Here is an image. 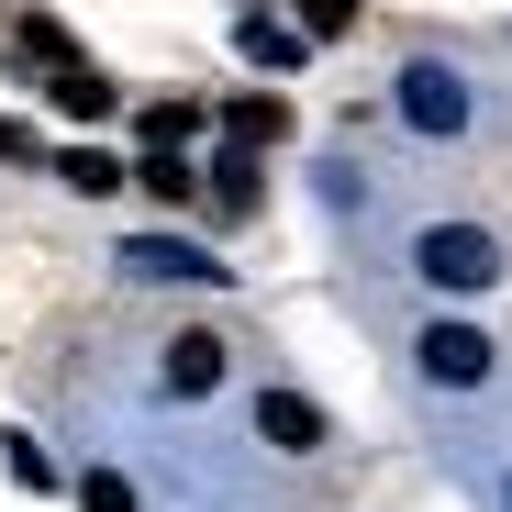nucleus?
I'll return each instance as SVG.
<instances>
[{
    "mask_svg": "<svg viewBox=\"0 0 512 512\" xmlns=\"http://www.w3.org/2000/svg\"><path fill=\"white\" fill-rule=\"evenodd\" d=\"M234 45H245L256 67H301V56H312V34H301V23H268V12H245V23H234Z\"/></svg>",
    "mask_w": 512,
    "mask_h": 512,
    "instance_id": "6e6552de",
    "label": "nucleus"
},
{
    "mask_svg": "<svg viewBox=\"0 0 512 512\" xmlns=\"http://www.w3.org/2000/svg\"><path fill=\"white\" fill-rule=\"evenodd\" d=\"M134 190H156V201H190V156H179V145H145Z\"/></svg>",
    "mask_w": 512,
    "mask_h": 512,
    "instance_id": "9b49d317",
    "label": "nucleus"
},
{
    "mask_svg": "<svg viewBox=\"0 0 512 512\" xmlns=\"http://www.w3.org/2000/svg\"><path fill=\"white\" fill-rule=\"evenodd\" d=\"M112 268H134V279H234L223 256H212V245H190V234H134Z\"/></svg>",
    "mask_w": 512,
    "mask_h": 512,
    "instance_id": "7ed1b4c3",
    "label": "nucleus"
},
{
    "mask_svg": "<svg viewBox=\"0 0 512 512\" xmlns=\"http://www.w3.org/2000/svg\"><path fill=\"white\" fill-rule=\"evenodd\" d=\"M256 435H268L279 457H312V446H323V412H312L301 390H256Z\"/></svg>",
    "mask_w": 512,
    "mask_h": 512,
    "instance_id": "39448f33",
    "label": "nucleus"
},
{
    "mask_svg": "<svg viewBox=\"0 0 512 512\" xmlns=\"http://www.w3.org/2000/svg\"><path fill=\"white\" fill-rule=\"evenodd\" d=\"M78 512H134V479L123 468H90V479H78Z\"/></svg>",
    "mask_w": 512,
    "mask_h": 512,
    "instance_id": "4468645a",
    "label": "nucleus"
},
{
    "mask_svg": "<svg viewBox=\"0 0 512 512\" xmlns=\"http://www.w3.org/2000/svg\"><path fill=\"white\" fill-rule=\"evenodd\" d=\"M223 379V334H179V346H167V390H179V401H201Z\"/></svg>",
    "mask_w": 512,
    "mask_h": 512,
    "instance_id": "0eeeda50",
    "label": "nucleus"
},
{
    "mask_svg": "<svg viewBox=\"0 0 512 512\" xmlns=\"http://www.w3.org/2000/svg\"><path fill=\"white\" fill-rule=\"evenodd\" d=\"M401 123H412V134H468V78L423 56V67L401 78Z\"/></svg>",
    "mask_w": 512,
    "mask_h": 512,
    "instance_id": "f03ea898",
    "label": "nucleus"
},
{
    "mask_svg": "<svg viewBox=\"0 0 512 512\" xmlns=\"http://www.w3.org/2000/svg\"><path fill=\"white\" fill-rule=\"evenodd\" d=\"M190 123H201V101H145V145H190Z\"/></svg>",
    "mask_w": 512,
    "mask_h": 512,
    "instance_id": "ddd939ff",
    "label": "nucleus"
},
{
    "mask_svg": "<svg viewBox=\"0 0 512 512\" xmlns=\"http://www.w3.org/2000/svg\"><path fill=\"white\" fill-rule=\"evenodd\" d=\"M346 23H357V0H301V34H312V45H323V34H346Z\"/></svg>",
    "mask_w": 512,
    "mask_h": 512,
    "instance_id": "2eb2a0df",
    "label": "nucleus"
},
{
    "mask_svg": "<svg viewBox=\"0 0 512 512\" xmlns=\"http://www.w3.org/2000/svg\"><path fill=\"white\" fill-rule=\"evenodd\" d=\"M223 123H234V145H279L290 134V101H234Z\"/></svg>",
    "mask_w": 512,
    "mask_h": 512,
    "instance_id": "f8f14e48",
    "label": "nucleus"
},
{
    "mask_svg": "<svg viewBox=\"0 0 512 512\" xmlns=\"http://www.w3.org/2000/svg\"><path fill=\"white\" fill-rule=\"evenodd\" d=\"M56 179L101 201V190H134V167H123V156H101V145H67V156H56Z\"/></svg>",
    "mask_w": 512,
    "mask_h": 512,
    "instance_id": "1a4fd4ad",
    "label": "nucleus"
},
{
    "mask_svg": "<svg viewBox=\"0 0 512 512\" xmlns=\"http://www.w3.org/2000/svg\"><path fill=\"white\" fill-rule=\"evenodd\" d=\"M501 512H512V490H501Z\"/></svg>",
    "mask_w": 512,
    "mask_h": 512,
    "instance_id": "f3484780",
    "label": "nucleus"
},
{
    "mask_svg": "<svg viewBox=\"0 0 512 512\" xmlns=\"http://www.w3.org/2000/svg\"><path fill=\"white\" fill-rule=\"evenodd\" d=\"M412 357H423V379H435V390H479V379H490V334H468V323H435Z\"/></svg>",
    "mask_w": 512,
    "mask_h": 512,
    "instance_id": "20e7f679",
    "label": "nucleus"
},
{
    "mask_svg": "<svg viewBox=\"0 0 512 512\" xmlns=\"http://www.w3.org/2000/svg\"><path fill=\"white\" fill-rule=\"evenodd\" d=\"M212 212H256V145H234L212 167Z\"/></svg>",
    "mask_w": 512,
    "mask_h": 512,
    "instance_id": "9d476101",
    "label": "nucleus"
},
{
    "mask_svg": "<svg viewBox=\"0 0 512 512\" xmlns=\"http://www.w3.org/2000/svg\"><path fill=\"white\" fill-rule=\"evenodd\" d=\"M412 268L435 279V290H490V279H501V245H490L479 223H423V234H412Z\"/></svg>",
    "mask_w": 512,
    "mask_h": 512,
    "instance_id": "f257e3e1",
    "label": "nucleus"
},
{
    "mask_svg": "<svg viewBox=\"0 0 512 512\" xmlns=\"http://www.w3.org/2000/svg\"><path fill=\"white\" fill-rule=\"evenodd\" d=\"M0 156H23V134H12V123H0Z\"/></svg>",
    "mask_w": 512,
    "mask_h": 512,
    "instance_id": "dca6fc26",
    "label": "nucleus"
},
{
    "mask_svg": "<svg viewBox=\"0 0 512 512\" xmlns=\"http://www.w3.org/2000/svg\"><path fill=\"white\" fill-rule=\"evenodd\" d=\"M45 101H56L67 123H112V101H123V90H112V78H101V67H78V56H67V67L45 78Z\"/></svg>",
    "mask_w": 512,
    "mask_h": 512,
    "instance_id": "423d86ee",
    "label": "nucleus"
}]
</instances>
